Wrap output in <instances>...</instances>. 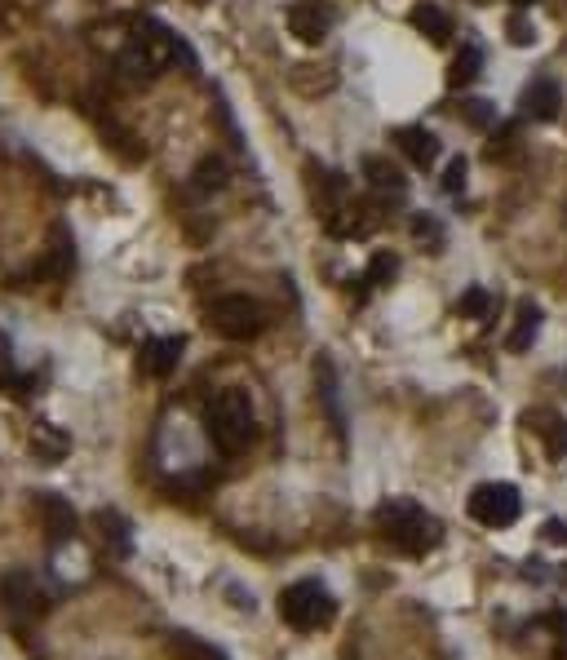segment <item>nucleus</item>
I'll use <instances>...</instances> for the list:
<instances>
[{"label":"nucleus","mask_w":567,"mask_h":660,"mask_svg":"<svg viewBox=\"0 0 567 660\" xmlns=\"http://www.w3.org/2000/svg\"><path fill=\"white\" fill-rule=\"evenodd\" d=\"M395 147L408 156L412 169H430V164L439 160V138L430 133L426 125H404V129H395Z\"/></svg>","instance_id":"9b49d317"},{"label":"nucleus","mask_w":567,"mask_h":660,"mask_svg":"<svg viewBox=\"0 0 567 660\" xmlns=\"http://www.w3.org/2000/svg\"><path fill=\"white\" fill-rule=\"evenodd\" d=\"M457 311L466 315V319H483L492 311V293L488 288H466V293H461V302H457Z\"/></svg>","instance_id":"393cba45"},{"label":"nucleus","mask_w":567,"mask_h":660,"mask_svg":"<svg viewBox=\"0 0 567 660\" xmlns=\"http://www.w3.org/2000/svg\"><path fill=\"white\" fill-rule=\"evenodd\" d=\"M395 275H399V257L381 249V253H373V262H368V275H364V280L373 284V288H386L390 280H395Z\"/></svg>","instance_id":"b1692460"},{"label":"nucleus","mask_w":567,"mask_h":660,"mask_svg":"<svg viewBox=\"0 0 567 660\" xmlns=\"http://www.w3.org/2000/svg\"><path fill=\"white\" fill-rule=\"evenodd\" d=\"M226 178H231L226 160H222V156H204L200 164H195V173H191V187H195V191H222Z\"/></svg>","instance_id":"412c9836"},{"label":"nucleus","mask_w":567,"mask_h":660,"mask_svg":"<svg viewBox=\"0 0 567 660\" xmlns=\"http://www.w3.org/2000/svg\"><path fill=\"white\" fill-rule=\"evenodd\" d=\"M191 5H209V0H191Z\"/></svg>","instance_id":"f704fd0d"},{"label":"nucleus","mask_w":567,"mask_h":660,"mask_svg":"<svg viewBox=\"0 0 567 660\" xmlns=\"http://www.w3.org/2000/svg\"><path fill=\"white\" fill-rule=\"evenodd\" d=\"M315 381H319V399L328 404V417H333V430L337 435H346V417H342V404H337V373L328 359H319L315 364Z\"/></svg>","instance_id":"6ab92c4d"},{"label":"nucleus","mask_w":567,"mask_h":660,"mask_svg":"<svg viewBox=\"0 0 567 660\" xmlns=\"http://www.w3.org/2000/svg\"><path fill=\"white\" fill-rule=\"evenodd\" d=\"M523 501H519V488L514 483H479L470 492V519L483 523V528H510L519 519Z\"/></svg>","instance_id":"39448f33"},{"label":"nucleus","mask_w":567,"mask_h":660,"mask_svg":"<svg viewBox=\"0 0 567 660\" xmlns=\"http://www.w3.org/2000/svg\"><path fill=\"white\" fill-rule=\"evenodd\" d=\"M479 71H483V54H479V45H466L457 58H452V71H448V85L452 89H466L479 80Z\"/></svg>","instance_id":"aec40b11"},{"label":"nucleus","mask_w":567,"mask_h":660,"mask_svg":"<svg viewBox=\"0 0 567 660\" xmlns=\"http://www.w3.org/2000/svg\"><path fill=\"white\" fill-rule=\"evenodd\" d=\"M5 359H9V337L0 333V364H5Z\"/></svg>","instance_id":"2f4dec72"},{"label":"nucleus","mask_w":567,"mask_h":660,"mask_svg":"<svg viewBox=\"0 0 567 660\" xmlns=\"http://www.w3.org/2000/svg\"><path fill=\"white\" fill-rule=\"evenodd\" d=\"M461 187H466V156L448 160V169H443V191H448V195H457Z\"/></svg>","instance_id":"c756f323"},{"label":"nucleus","mask_w":567,"mask_h":660,"mask_svg":"<svg viewBox=\"0 0 567 660\" xmlns=\"http://www.w3.org/2000/svg\"><path fill=\"white\" fill-rule=\"evenodd\" d=\"M32 443H36L40 452H45L49 461H54V457H63V452H67V439H63V435H54V426H49V421H40V426H36Z\"/></svg>","instance_id":"a878e982"},{"label":"nucleus","mask_w":567,"mask_h":660,"mask_svg":"<svg viewBox=\"0 0 567 660\" xmlns=\"http://www.w3.org/2000/svg\"><path fill=\"white\" fill-rule=\"evenodd\" d=\"M505 36H510V45H519V49L536 45V27H532L523 14H510V23H505Z\"/></svg>","instance_id":"cd10ccee"},{"label":"nucleus","mask_w":567,"mask_h":660,"mask_svg":"<svg viewBox=\"0 0 567 660\" xmlns=\"http://www.w3.org/2000/svg\"><path fill=\"white\" fill-rule=\"evenodd\" d=\"M182 337H151L147 346H142V355H138V364H142V373H151V377H169L173 368H178V359H182Z\"/></svg>","instance_id":"ddd939ff"},{"label":"nucleus","mask_w":567,"mask_h":660,"mask_svg":"<svg viewBox=\"0 0 567 660\" xmlns=\"http://www.w3.org/2000/svg\"><path fill=\"white\" fill-rule=\"evenodd\" d=\"M98 528H102V536L111 541V550L125 559L129 545H133V541H129V519H125V514H120V510H98Z\"/></svg>","instance_id":"4be33fe9"},{"label":"nucleus","mask_w":567,"mask_h":660,"mask_svg":"<svg viewBox=\"0 0 567 660\" xmlns=\"http://www.w3.org/2000/svg\"><path fill=\"white\" fill-rule=\"evenodd\" d=\"M333 27V9L324 0H293L288 5V32H293L302 45H319Z\"/></svg>","instance_id":"0eeeda50"},{"label":"nucleus","mask_w":567,"mask_h":660,"mask_svg":"<svg viewBox=\"0 0 567 660\" xmlns=\"http://www.w3.org/2000/svg\"><path fill=\"white\" fill-rule=\"evenodd\" d=\"M536 333H541V306L519 302V311H514V328H510V337H505V346H510L514 355H523V350H532Z\"/></svg>","instance_id":"4468645a"},{"label":"nucleus","mask_w":567,"mask_h":660,"mask_svg":"<svg viewBox=\"0 0 567 660\" xmlns=\"http://www.w3.org/2000/svg\"><path fill=\"white\" fill-rule=\"evenodd\" d=\"M71 266H76V244H71V235L58 226V231H54V249H49V262L40 266V275H49V280H67Z\"/></svg>","instance_id":"a211bd4d"},{"label":"nucleus","mask_w":567,"mask_h":660,"mask_svg":"<svg viewBox=\"0 0 567 660\" xmlns=\"http://www.w3.org/2000/svg\"><path fill=\"white\" fill-rule=\"evenodd\" d=\"M324 226H328V235H337V240H364V235L377 226V213H373V204L346 200L342 209L328 213Z\"/></svg>","instance_id":"1a4fd4ad"},{"label":"nucleus","mask_w":567,"mask_h":660,"mask_svg":"<svg viewBox=\"0 0 567 660\" xmlns=\"http://www.w3.org/2000/svg\"><path fill=\"white\" fill-rule=\"evenodd\" d=\"M377 532H381V541H390L395 550L412 554V559L426 554V550H435V545L443 541V523L426 510V505H417L408 497H390L386 505H381L377 510Z\"/></svg>","instance_id":"f257e3e1"},{"label":"nucleus","mask_w":567,"mask_h":660,"mask_svg":"<svg viewBox=\"0 0 567 660\" xmlns=\"http://www.w3.org/2000/svg\"><path fill=\"white\" fill-rule=\"evenodd\" d=\"M545 536H550L554 545H567V528H563L559 519H550V523H545Z\"/></svg>","instance_id":"7c9ffc66"},{"label":"nucleus","mask_w":567,"mask_h":660,"mask_svg":"<svg viewBox=\"0 0 567 660\" xmlns=\"http://www.w3.org/2000/svg\"><path fill=\"white\" fill-rule=\"evenodd\" d=\"M169 652H173V660H226V652H222V647L204 643V638L187 634V629H178V634H169Z\"/></svg>","instance_id":"f3484780"},{"label":"nucleus","mask_w":567,"mask_h":660,"mask_svg":"<svg viewBox=\"0 0 567 660\" xmlns=\"http://www.w3.org/2000/svg\"><path fill=\"white\" fill-rule=\"evenodd\" d=\"M510 5H514V9H532L536 0H510Z\"/></svg>","instance_id":"473e14b6"},{"label":"nucleus","mask_w":567,"mask_h":660,"mask_svg":"<svg viewBox=\"0 0 567 660\" xmlns=\"http://www.w3.org/2000/svg\"><path fill=\"white\" fill-rule=\"evenodd\" d=\"M364 173H368V182H373V191H377V195H395V200H404L408 178H404V173H399L390 160L368 156V160H364Z\"/></svg>","instance_id":"2eb2a0df"},{"label":"nucleus","mask_w":567,"mask_h":660,"mask_svg":"<svg viewBox=\"0 0 567 660\" xmlns=\"http://www.w3.org/2000/svg\"><path fill=\"white\" fill-rule=\"evenodd\" d=\"M280 616L293 629H306V634H311V629H324L337 616V598L319 581H297L280 594Z\"/></svg>","instance_id":"7ed1b4c3"},{"label":"nucleus","mask_w":567,"mask_h":660,"mask_svg":"<svg viewBox=\"0 0 567 660\" xmlns=\"http://www.w3.org/2000/svg\"><path fill=\"white\" fill-rule=\"evenodd\" d=\"M519 151V125H501V133L488 142V160H505Z\"/></svg>","instance_id":"bb28decb"},{"label":"nucleus","mask_w":567,"mask_h":660,"mask_svg":"<svg viewBox=\"0 0 567 660\" xmlns=\"http://www.w3.org/2000/svg\"><path fill=\"white\" fill-rule=\"evenodd\" d=\"M0 598H5L9 612H18V616H40V612H49L45 585H40L36 572H27V567H14V572L0 576Z\"/></svg>","instance_id":"423d86ee"},{"label":"nucleus","mask_w":567,"mask_h":660,"mask_svg":"<svg viewBox=\"0 0 567 660\" xmlns=\"http://www.w3.org/2000/svg\"><path fill=\"white\" fill-rule=\"evenodd\" d=\"M408 18H412V27H417L421 36H430V45H448L452 40V18L443 14L439 5H417Z\"/></svg>","instance_id":"dca6fc26"},{"label":"nucleus","mask_w":567,"mask_h":660,"mask_svg":"<svg viewBox=\"0 0 567 660\" xmlns=\"http://www.w3.org/2000/svg\"><path fill=\"white\" fill-rule=\"evenodd\" d=\"M470 5H492V0H470Z\"/></svg>","instance_id":"72a5a7b5"},{"label":"nucleus","mask_w":567,"mask_h":660,"mask_svg":"<svg viewBox=\"0 0 567 660\" xmlns=\"http://www.w3.org/2000/svg\"><path fill=\"white\" fill-rule=\"evenodd\" d=\"M523 426H528L532 435L545 443V457H550V461H563V457H567V421H563L554 408H532V412H523Z\"/></svg>","instance_id":"6e6552de"},{"label":"nucleus","mask_w":567,"mask_h":660,"mask_svg":"<svg viewBox=\"0 0 567 660\" xmlns=\"http://www.w3.org/2000/svg\"><path fill=\"white\" fill-rule=\"evenodd\" d=\"M461 120H466L470 129L488 133L492 125H497V107H492L488 98H466V102H461Z\"/></svg>","instance_id":"5701e85b"},{"label":"nucleus","mask_w":567,"mask_h":660,"mask_svg":"<svg viewBox=\"0 0 567 660\" xmlns=\"http://www.w3.org/2000/svg\"><path fill=\"white\" fill-rule=\"evenodd\" d=\"M204 430H209V439L218 443V452L240 457V452L257 439V412H253L249 390H240V386L218 390V395L209 399V408H204Z\"/></svg>","instance_id":"f03ea898"},{"label":"nucleus","mask_w":567,"mask_h":660,"mask_svg":"<svg viewBox=\"0 0 567 660\" xmlns=\"http://www.w3.org/2000/svg\"><path fill=\"white\" fill-rule=\"evenodd\" d=\"M209 324L218 328L222 337H231V342H253V337L266 328V311L253 302V297L231 293V297H218V302L209 306Z\"/></svg>","instance_id":"20e7f679"},{"label":"nucleus","mask_w":567,"mask_h":660,"mask_svg":"<svg viewBox=\"0 0 567 660\" xmlns=\"http://www.w3.org/2000/svg\"><path fill=\"white\" fill-rule=\"evenodd\" d=\"M36 510H40V523H45V532L54 545L76 541V510H71V501H63L58 492H40Z\"/></svg>","instance_id":"9d476101"},{"label":"nucleus","mask_w":567,"mask_h":660,"mask_svg":"<svg viewBox=\"0 0 567 660\" xmlns=\"http://www.w3.org/2000/svg\"><path fill=\"white\" fill-rule=\"evenodd\" d=\"M519 107H523V116H528V120H541V125H550V120H559L563 89L554 85V80H532V85L523 89Z\"/></svg>","instance_id":"f8f14e48"},{"label":"nucleus","mask_w":567,"mask_h":660,"mask_svg":"<svg viewBox=\"0 0 567 660\" xmlns=\"http://www.w3.org/2000/svg\"><path fill=\"white\" fill-rule=\"evenodd\" d=\"M412 235L417 240H426L430 244V253H439V244H443V226L435 218H412Z\"/></svg>","instance_id":"c85d7f7f"}]
</instances>
